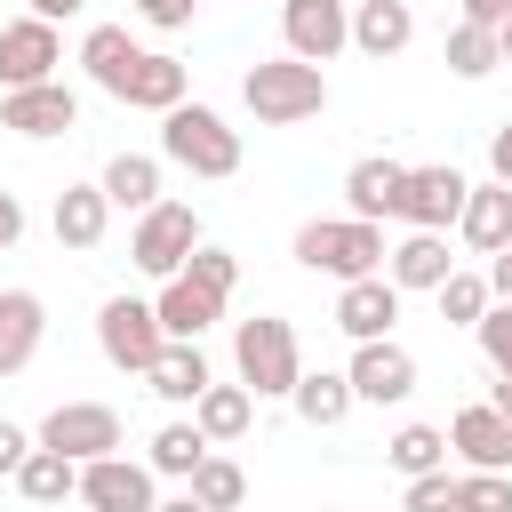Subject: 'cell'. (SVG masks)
<instances>
[{
	"label": "cell",
	"instance_id": "cell-1",
	"mask_svg": "<svg viewBox=\"0 0 512 512\" xmlns=\"http://www.w3.org/2000/svg\"><path fill=\"white\" fill-rule=\"evenodd\" d=\"M240 96H248V112H256L264 128H296V120H320V112H328V80H320V64H304V56H264V64H248Z\"/></svg>",
	"mask_w": 512,
	"mask_h": 512
},
{
	"label": "cell",
	"instance_id": "cell-2",
	"mask_svg": "<svg viewBox=\"0 0 512 512\" xmlns=\"http://www.w3.org/2000/svg\"><path fill=\"white\" fill-rule=\"evenodd\" d=\"M232 368H240V384H248L256 400H288V392L304 384L296 328H288L280 312H256V320H240V328H232Z\"/></svg>",
	"mask_w": 512,
	"mask_h": 512
},
{
	"label": "cell",
	"instance_id": "cell-3",
	"mask_svg": "<svg viewBox=\"0 0 512 512\" xmlns=\"http://www.w3.org/2000/svg\"><path fill=\"white\" fill-rule=\"evenodd\" d=\"M384 232L376 224H360V216H312L304 232H296V264L304 272H328V280H368V272H384Z\"/></svg>",
	"mask_w": 512,
	"mask_h": 512
},
{
	"label": "cell",
	"instance_id": "cell-4",
	"mask_svg": "<svg viewBox=\"0 0 512 512\" xmlns=\"http://www.w3.org/2000/svg\"><path fill=\"white\" fill-rule=\"evenodd\" d=\"M160 152L192 176H232L240 168V128H224V112H208V104H176L160 120Z\"/></svg>",
	"mask_w": 512,
	"mask_h": 512
},
{
	"label": "cell",
	"instance_id": "cell-5",
	"mask_svg": "<svg viewBox=\"0 0 512 512\" xmlns=\"http://www.w3.org/2000/svg\"><path fill=\"white\" fill-rule=\"evenodd\" d=\"M96 344H104L112 368L152 376V360L168 352V328H160V312H152L144 296H104V312H96Z\"/></svg>",
	"mask_w": 512,
	"mask_h": 512
},
{
	"label": "cell",
	"instance_id": "cell-6",
	"mask_svg": "<svg viewBox=\"0 0 512 512\" xmlns=\"http://www.w3.org/2000/svg\"><path fill=\"white\" fill-rule=\"evenodd\" d=\"M192 248H200V216H192L184 200H160V208H144V216H136L128 256H136V272H144V280H176V272L192 264Z\"/></svg>",
	"mask_w": 512,
	"mask_h": 512
},
{
	"label": "cell",
	"instance_id": "cell-7",
	"mask_svg": "<svg viewBox=\"0 0 512 512\" xmlns=\"http://www.w3.org/2000/svg\"><path fill=\"white\" fill-rule=\"evenodd\" d=\"M40 448H56V456H72V464H96V456H120V408H104V400H56L48 416H40V432H32Z\"/></svg>",
	"mask_w": 512,
	"mask_h": 512
},
{
	"label": "cell",
	"instance_id": "cell-8",
	"mask_svg": "<svg viewBox=\"0 0 512 512\" xmlns=\"http://www.w3.org/2000/svg\"><path fill=\"white\" fill-rule=\"evenodd\" d=\"M464 200H472V176L440 160V168H408V184H400V208H392V216H400L408 232H448V224L464 216Z\"/></svg>",
	"mask_w": 512,
	"mask_h": 512
},
{
	"label": "cell",
	"instance_id": "cell-9",
	"mask_svg": "<svg viewBox=\"0 0 512 512\" xmlns=\"http://www.w3.org/2000/svg\"><path fill=\"white\" fill-rule=\"evenodd\" d=\"M280 32H288V56L328 64L336 48H352V0H280Z\"/></svg>",
	"mask_w": 512,
	"mask_h": 512
},
{
	"label": "cell",
	"instance_id": "cell-10",
	"mask_svg": "<svg viewBox=\"0 0 512 512\" xmlns=\"http://www.w3.org/2000/svg\"><path fill=\"white\" fill-rule=\"evenodd\" d=\"M56 64H64L56 24H40V16L0 24V96H8V88H40V80H56Z\"/></svg>",
	"mask_w": 512,
	"mask_h": 512
},
{
	"label": "cell",
	"instance_id": "cell-11",
	"mask_svg": "<svg viewBox=\"0 0 512 512\" xmlns=\"http://www.w3.org/2000/svg\"><path fill=\"white\" fill-rule=\"evenodd\" d=\"M80 504H88V512H160V496H152V464H128V456H96V464H80Z\"/></svg>",
	"mask_w": 512,
	"mask_h": 512
},
{
	"label": "cell",
	"instance_id": "cell-12",
	"mask_svg": "<svg viewBox=\"0 0 512 512\" xmlns=\"http://www.w3.org/2000/svg\"><path fill=\"white\" fill-rule=\"evenodd\" d=\"M152 312H160V328H168V344H200L216 320H224V296L208 288V280H192V272H176V280H160V296H152Z\"/></svg>",
	"mask_w": 512,
	"mask_h": 512
},
{
	"label": "cell",
	"instance_id": "cell-13",
	"mask_svg": "<svg viewBox=\"0 0 512 512\" xmlns=\"http://www.w3.org/2000/svg\"><path fill=\"white\" fill-rule=\"evenodd\" d=\"M344 376H352V400H376V408H392V400H408V392H416V352L384 336V344H360Z\"/></svg>",
	"mask_w": 512,
	"mask_h": 512
},
{
	"label": "cell",
	"instance_id": "cell-14",
	"mask_svg": "<svg viewBox=\"0 0 512 512\" xmlns=\"http://www.w3.org/2000/svg\"><path fill=\"white\" fill-rule=\"evenodd\" d=\"M448 448L464 456V472H512V416H496L488 400H472V408H456Z\"/></svg>",
	"mask_w": 512,
	"mask_h": 512
},
{
	"label": "cell",
	"instance_id": "cell-15",
	"mask_svg": "<svg viewBox=\"0 0 512 512\" xmlns=\"http://www.w3.org/2000/svg\"><path fill=\"white\" fill-rule=\"evenodd\" d=\"M72 120H80V96H72L64 80L8 88V96H0V128H16V136H64Z\"/></svg>",
	"mask_w": 512,
	"mask_h": 512
},
{
	"label": "cell",
	"instance_id": "cell-16",
	"mask_svg": "<svg viewBox=\"0 0 512 512\" xmlns=\"http://www.w3.org/2000/svg\"><path fill=\"white\" fill-rule=\"evenodd\" d=\"M392 320H400V288H392L384 272L344 280V296H336V328H344L352 344H384V336H392Z\"/></svg>",
	"mask_w": 512,
	"mask_h": 512
},
{
	"label": "cell",
	"instance_id": "cell-17",
	"mask_svg": "<svg viewBox=\"0 0 512 512\" xmlns=\"http://www.w3.org/2000/svg\"><path fill=\"white\" fill-rule=\"evenodd\" d=\"M48 336V304L32 288H0V376H24Z\"/></svg>",
	"mask_w": 512,
	"mask_h": 512
},
{
	"label": "cell",
	"instance_id": "cell-18",
	"mask_svg": "<svg viewBox=\"0 0 512 512\" xmlns=\"http://www.w3.org/2000/svg\"><path fill=\"white\" fill-rule=\"evenodd\" d=\"M456 232H464V248H480V256H504L512 248V184H472V200H464V216H456Z\"/></svg>",
	"mask_w": 512,
	"mask_h": 512
},
{
	"label": "cell",
	"instance_id": "cell-19",
	"mask_svg": "<svg viewBox=\"0 0 512 512\" xmlns=\"http://www.w3.org/2000/svg\"><path fill=\"white\" fill-rule=\"evenodd\" d=\"M448 272H456V256H448V240H440V232H408V240L384 256V280H392L400 296H408V288H432V296H440V280H448Z\"/></svg>",
	"mask_w": 512,
	"mask_h": 512
},
{
	"label": "cell",
	"instance_id": "cell-20",
	"mask_svg": "<svg viewBox=\"0 0 512 512\" xmlns=\"http://www.w3.org/2000/svg\"><path fill=\"white\" fill-rule=\"evenodd\" d=\"M136 40H128V24H88V40H80V64H88V80L104 88V96H128V72H136Z\"/></svg>",
	"mask_w": 512,
	"mask_h": 512
},
{
	"label": "cell",
	"instance_id": "cell-21",
	"mask_svg": "<svg viewBox=\"0 0 512 512\" xmlns=\"http://www.w3.org/2000/svg\"><path fill=\"white\" fill-rule=\"evenodd\" d=\"M400 184H408V168H400V160H352V168H344V200H352V216H360V224L392 216V208H400Z\"/></svg>",
	"mask_w": 512,
	"mask_h": 512
},
{
	"label": "cell",
	"instance_id": "cell-22",
	"mask_svg": "<svg viewBox=\"0 0 512 512\" xmlns=\"http://www.w3.org/2000/svg\"><path fill=\"white\" fill-rule=\"evenodd\" d=\"M48 224H56V240H64V248H96V240H104V224H112V200H104V184H64Z\"/></svg>",
	"mask_w": 512,
	"mask_h": 512
},
{
	"label": "cell",
	"instance_id": "cell-23",
	"mask_svg": "<svg viewBox=\"0 0 512 512\" xmlns=\"http://www.w3.org/2000/svg\"><path fill=\"white\" fill-rule=\"evenodd\" d=\"M416 40V16H408V0H368V8H352V48L360 56H400Z\"/></svg>",
	"mask_w": 512,
	"mask_h": 512
},
{
	"label": "cell",
	"instance_id": "cell-24",
	"mask_svg": "<svg viewBox=\"0 0 512 512\" xmlns=\"http://www.w3.org/2000/svg\"><path fill=\"white\" fill-rule=\"evenodd\" d=\"M120 104H136V112H160V120H168V112L184 104V64H176V56H160V48H144V56H136V72H128V96H120Z\"/></svg>",
	"mask_w": 512,
	"mask_h": 512
},
{
	"label": "cell",
	"instance_id": "cell-25",
	"mask_svg": "<svg viewBox=\"0 0 512 512\" xmlns=\"http://www.w3.org/2000/svg\"><path fill=\"white\" fill-rule=\"evenodd\" d=\"M96 184H104V200H112V208H136V216H144V208H160V160H152V152H112Z\"/></svg>",
	"mask_w": 512,
	"mask_h": 512
},
{
	"label": "cell",
	"instance_id": "cell-26",
	"mask_svg": "<svg viewBox=\"0 0 512 512\" xmlns=\"http://www.w3.org/2000/svg\"><path fill=\"white\" fill-rule=\"evenodd\" d=\"M144 384H152V392H160L168 408H200V392H208L216 376H208V360H200V344H168V352L152 360V376H144Z\"/></svg>",
	"mask_w": 512,
	"mask_h": 512
},
{
	"label": "cell",
	"instance_id": "cell-27",
	"mask_svg": "<svg viewBox=\"0 0 512 512\" xmlns=\"http://www.w3.org/2000/svg\"><path fill=\"white\" fill-rule=\"evenodd\" d=\"M192 424L208 432V448H232V440L256 424V392H248V384H208L200 408H192Z\"/></svg>",
	"mask_w": 512,
	"mask_h": 512
},
{
	"label": "cell",
	"instance_id": "cell-28",
	"mask_svg": "<svg viewBox=\"0 0 512 512\" xmlns=\"http://www.w3.org/2000/svg\"><path fill=\"white\" fill-rule=\"evenodd\" d=\"M288 400H296V416H304L312 432H328V424L352 416V376H336V368H304V384H296Z\"/></svg>",
	"mask_w": 512,
	"mask_h": 512
},
{
	"label": "cell",
	"instance_id": "cell-29",
	"mask_svg": "<svg viewBox=\"0 0 512 512\" xmlns=\"http://www.w3.org/2000/svg\"><path fill=\"white\" fill-rule=\"evenodd\" d=\"M16 496H24V504H64V496H80V464L56 456V448H32V456L16 464Z\"/></svg>",
	"mask_w": 512,
	"mask_h": 512
},
{
	"label": "cell",
	"instance_id": "cell-30",
	"mask_svg": "<svg viewBox=\"0 0 512 512\" xmlns=\"http://www.w3.org/2000/svg\"><path fill=\"white\" fill-rule=\"evenodd\" d=\"M208 456H216V448H208V432H200V424H160L144 464H152V472H168V480H192Z\"/></svg>",
	"mask_w": 512,
	"mask_h": 512
},
{
	"label": "cell",
	"instance_id": "cell-31",
	"mask_svg": "<svg viewBox=\"0 0 512 512\" xmlns=\"http://www.w3.org/2000/svg\"><path fill=\"white\" fill-rule=\"evenodd\" d=\"M384 456H392V472H408V480L448 472V432H440V424H400V432L384 440Z\"/></svg>",
	"mask_w": 512,
	"mask_h": 512
},
{
	"label": "cell",
	"instance_id": "cell-32",
	"mask_svg": "<svg viewBox=\"0 0 512 512\" xmlns=\"http://www.w3.org/2000/svg\"><path fill=\"white\" fill-rule=\"evenodd\" d=\"M496 64H504L496 24H464V16H456V32H448V72H456V80H488Z\"/></svg>",
	"mask_w": 512,
	"mask_h": 512
},
{
	"label": "cell",
	"instance_id": "cell-33",
	"mask_svg": "<svg viewBox=\"0 0 512 512\" xmlns=\"http://www.w3.org/2000/svg\"><path fill=\"white\" fill-rule=\"evenodd\" d=\"M184 488H192V496H200L208 512H240V504H248V472H240L232 456H208V464H200V472H192Z\"/></svg>",
	"mask_w": 512,
	"mask_h": 512
},
{
	"label": "cell",
	"instance_id": "cell-34",
	"mask_svg": "<svg viewBox=\"0 0 512 512\" xmlns=\"http://www.w3.org/2000/svg\"><path fill=\"white\" fill-rule=\"evenodd\" d=\"M488 304H496V296H488V280H480V272H448V280H440V320L480 328V320H488Z\"/></svg>",
	"mask_w": 512,
	"mask_h": 512
},
{
	"label": "cell",
	"instance_id": "cell-35",
	"mask_svg": "<svg viewBox=\"0 0 512 512\" xmlns=\"http://www.w3.org/2000/svg\"><path fill=\"white\" fill-rule=\"evenodd\" d=\"M456 512H512V472H464Z\"/></svg>",
	"mask_w": 512,
	"mask_h": 512
},
{
	"label": "cell",
	"instance_id": "cell-36",
	"mask_svg": "<svg viewBox=\"0 0 512 512\" xmlns=\"http://www.w3.org/2000/svg\"><path fill=\"white\" fill-rule=\"evenodd\" d=\"M184 272H192V280H208L216 296H232V288H240V256H232V248H208V240L192 248V264H184Z\"/></svg>",
	"mask_w": 512,
	"mask_h": 512
},
{
	"label": "cell",
	"instance_id": "cell-37",
	"mask_svg": "<svg viewBox=\"0 0 512 512\" xmlns=\"http://www.w3.org/2000/svg\"><path fill=\"white\" fill-rule=\"evenodd\" d=\"M480 352H488L496 376H512V304H488V320H480Z\"/></svg>",
	"mask_w": 512,
	"mask_h": 512
},
{
	"label": "cell",
	"instance_id": "cell-38",
	"mask_svg": "<svg viewBox=\"0 0 512 512\" xmlns=\"http://www.w3.org/2000/svg\"><path fill=\"white\" fill-rule=\"evenodd\" d=\"M408 512H456V472H424V480H408Z\"/></svg>",
	"mask_w": 512,
	"mask_h": 512
},
{
	"label": "cell",
	"instance_id": "cell-39",
	"mask_svg": "<svg viewBox=\"0 0 512 512\" xmlns=\"http://www.w3.org/2000/svg\"><path fill=\"white\" fill-rule=\"evenodd\" d=\"M128 8H136V16H144V24H160V32H184V24H192V8H200V0H128Z\"/></svg>",
	"mask_w": 512,
	"mask_h": 512
},
{
	"label": "cell",
	"instance_id": "cell-40",
	"mask_svg": "<svg viewBox=\"0 0 512 512\" xmlns=\"http://www.w3.org/2000/svg\"><path fill=\"white\" fill-rule=\"evenodd\" d=\"M32 448H40V440H32L24 424H8V416H0V472H8V480H16V464H24Z\"/></svg>",
	"mask_w": 512,
	"mask_h": 512
},
{
	"label": "cell",
	"instance_id": "cell-41",
	"mask_svg": "<svg viewBox=\"0 0 512 512\" xmlns=\"http://www.w3.org/2000/svg\"><path fill=\"white\" fill-rule=\"evenodd\" d=\"M488 176H496V184H512V120L488 136Z\"/></svg>",
	"mask_w": 512,
	"mask_h": 512
},
{
	"label": "cell",
	"instance_id": "cell-42",
	"mask_svg": "<svg viewBox=\"0 0 512 512\" xmlns=\"http://www.w3.org/2000/svg\"><path fill=\"white\" fill-rule=\"evenodd\" d=\"M16 240H24V200L0 192V248H16Z\"/></svg>",
	"mask_w": 512,
	"mask_h": 512
},
{
	"label": "cell",
	"instance_id": "cell-43",
	"mask_svg": "<svg viewBox=\"0 0 512 512\" xmlns=\"http://www.w3.org/2000/svg\"><path fill=\"white\" fill-rule=\"evenodd\" d=\"M488 296H496V304H512V248H504V256H488Z\"/></svg>",
	"mask_w": 512,
	"mask_h": 512
},
{
	"label": "cell",
	"instance_id": "cell-44",
	"mask_svg": "<svg viewBox=\"0 0 512 512\" xmlns=\"http://www.w3.org/2000/svg\"><path fill=\"white\" fill-rule=\"evenodd\" d=\"M512 0H464V24H504Z\"/></svg>",
	"mask_w": 512,
	"mask_h": 512
},
{
	"label": "cell",
	"instance_id": "cell-45",
	"mask_svg": "<svg viewBox=\"0 0 512 512\" xmlns=\"http://www.w3.org/2000/svg\"><path fill=\"white\" fill-rule=\"evenodd\" d=\"M80 8H88V0H32V16H40V24H56V16H80Z\"/></svg>",
	"mask_w": 512,
	"mask_h": 512
},
{
	"label": "cell",
	"instance_id": "cell-46",
	"mask_svg": "<svg viewBox=\"0 0 512 512\" xmlns=\"http://www.w3.org/2000/svg\"><path fill=\"white\" fill-rule=\"evenodd\" d=\"M488 408H496V416H512V376H496V392H488Z\"/></svg>",
	"mask_w": 512,
	"mask_h": 512
},
{
	"label": "cell",
	"instance_id": "cell-47",
	"mask_svg": "<svg viewBox=\"0 0 512 512\" xmlns=\"http://www.w3.org/2000/svg\"><path fill=\"white\" fill-rule=\"evenodd\" d=\"M160 512H208V504H200V496H192V488H184V496H168V504H160Z\"/></svg>",
	"mask_w": 512,
	"mask_h": 512
},
{
	"label": "cell",
	"instance_id": "cell-48",
	"mask_svg": "<svg viewBox=\"0 0 512 512\" xmlns=\"http://www.w3.org/2000/svg\"><path fill=\"white\" fill-rule=\"evenodd\" d=\"M496 40H504V64H512V16H504V24H496Z\"/></svg>",
	"mask_w": 512,
	"mask_h": 512
},
{
	"label": "cell",
	"instance_id": "cell-49",
	"mask_svg": "<svg viewBox=\"0 0 512 512\" xmlns=\"http://www.w3.org/2000/svg\"><path fill=\"white\" fill-rule=\"evenodd\" d=\"M352 8H368V0H352Z\"/></svg>",
	"mask_w": 512,
	"mask_h": 512
},
{
	"label": "cell",
	"instance_id": "cell-50",
	"mask_svg": "<svg viewBox=\"0 0 512 512\" xmlns=\"http://www.w3.org/2000/svg\"><path fill=\"white\" fill-rule=\"evenodd\" d=\"M320 512H328V504H320Z\"/></svg>",
	"mask_w": 512,
	"mask_h": 512
}]
</instances>
